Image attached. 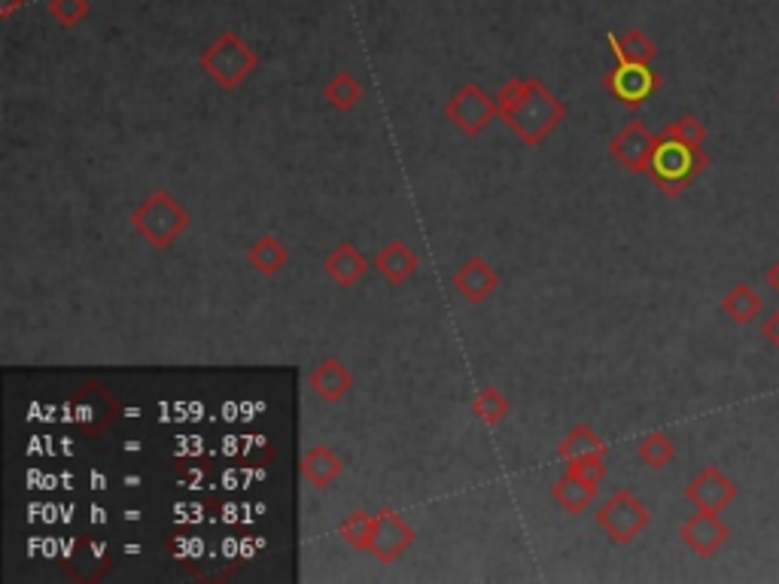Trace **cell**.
<instances>
[{"label": "cell", "mask_w": 779, "mask_h": 584, "mask_svg": "<svg viewBox=\"0 0 779 584\" xmlns=\"http://www.w3.org/2000/svg\"><path fill=\"white\" fill-rule=\"evenodd\" d=\"M324 101L338 113H348L362 101V83L350 71H338L324 85Z\"/></svg>", "instance_id": "obj_22"}, {"label": "cell", "mask_w": 779, "mask_h": 584, "mask_svg": "<svg viewBox=\"0 0 779 584\" xmlns=\"http://www.w3.org/2000/svg\"><path fill=\"white\" fill-rule=\"evenodd\" d=\"M566 469H573L578 475L591 478V481H603L606 475V457H587V460H576V463H566Z\"/></svg>", "instance_id": "obj_28"}, {"label": "cell", "mask_w": 779, "mask_h": 584, "mask_svg": "<svg viewBox=\"0 0 779 584\" xmlns=\"http://www.w3.org/2000/svg\"><path fill=\"white\" fill-rule=\"evenodd\" d=\"M244 259H247V265H250L256 275L275 277L287 268L289 250L287 244L277 238V235H263V238L253 240L250 247H247Z\"/></svg>", "instance_id": "obj_18"}, {"label": "cell", "mask_w": 779, "mask_h": 584, "mask_svg": "<svg viewBox=\"0 0 779 584\" xmlns=\"http://www.w3.org/2000/svg\"><path fill=\"white\" fill-rule=\"evenodd\" d=\"M606 40L615 52V61L624 64H652L658 55V43L643 28H627L624 34H609Z\"/></svg>", "instance_id": "obj_19"}, {"label": "cell", "mask_w": 779, "mask_h": 584, "mask_svg": "<svg viewBox=\"0 0 779 584\" xmlns=\"http://www.w3.org/2000/svg\"><path fill=\"white\" fill-rule=\"evenodd\" d=\"M442 113L463 137H479L493 120H500V104L496 95H488L479 83H467L444 104Z\"/></svg>", "instance_id": "obj_6"}, {"label": "cell", "mask_w": 779, "mask_h": 584, "mask_svg": "<svg viewBox=\"0 0 779 584\" xmlns=\"http://www.w3.org/2000/svg\"><path fill=\"white\" fill-rule=\"evenodd\" d=\"M761 310H765V298L758 296V289L749 284H737L721 296V314L737 326L752 322Z\"/></svg>", "instance_id": "obj_21"}, {"label": "cell", "mask_w": 779, "mask_h": 584, "mask_svg": "<svg viewBox=\"0 0 779 584\" xmlns=\"http://www.w3.org/2000/svg\"><path fill=\"white\" fill-rule=\"evenodd\" d=\"M707 167L709 155L704 153V146L683 144V141H673L667 134H658V146H655L652 165H648V180H652L664 195L676 198V195H683Z\"/></svg>", "instance_id": "obj_2"}, {"label": "cell", "mask_w": 779, "mask_h": 584, "mask_svg": "<svg viewBox=\"0 0 779 584\" xmlns=\"http://www.w3.org/2000/svg\"><path fill=\"white\" fill-rule=\"evenodd\" d=\"M685 500L691 502L695 509H700V512H721V509H728L737 500V484L721 472L719 465H707V469H700L688 481Z\"/></svg>", "instance_id": "obj_11"}, {"label": "cell", "mask_w": 779, "mask_h": 584, "mask_svg": "<svg viewBox=\"0 0 779 584\" xmlns=\"http://www.w3.org/2000/svg\"><path fill=\"white\" fill-rule=\"evenodd\" d=\"M308 387H311V393L317 396L320 402L336 406V402H341V399L353 390V371H350L341 359L326 357L320 359L311 369V375H308Z\"/></svg>", "instance_id": "obj_13"}, {"label": "cell", "mask_w": 779, "mask_h": 584, "mask_svg": "<svg viewBox=\"0 0 779 584\" xmlns=\"http://www.w3.org/2000/svg\"><path fill=\"white\" fill-rule=\"evenodd\" d=\"M372 268L378 271V275L385 277V284H390V287H402V284H408L411 277L418 275L420 268V259L418 253L408 247L406 240H387L385 247H381V253L375 256Z\"/></svg>", "instance_id": "obj_14"}, {"label": "cell", "mask_w": 779, "mask_h": 584, "mask_svg": "<svg viewBox=\"0 0 779 584\" xmlns=\"http://www.w3.org/2000/svg\"><path fill=\"white\" fill-rule=\"evenodd\" d=\"M89 10H92L89 0H49L47 3L49 16L64 28H76L89 16Z\"/></svg>", "instance_id": "obj_27"}, {"label": "cell", "mask_w": 779, "mask_h": 584, "mask_svg": "<svg viewBox=\"0 0 779 584\" xmlns=\"http://www.w3.org/2000/svg\"><path fill=\"white\" fill-rule=\"evenodd\" d=\"M299 472L314 490H329L336 484V478H341L345 472V460L329 444H314L301 453Z\"/></svg>", "instance_id": "obj_16"}, {"label": "cell", "mask_w": 779, "mask_h": 584, "mask_svg": "<svg viewBox=\"0 0 779 584\" xmlns=\"http://www.w3.org/2000/svg\"><path fill=\"white\" fill-rule=\"evenodd\" d=\"M660 134H667V137H673V141H683V144L704 146L709 129L704 125V122L697 120L695 113H685V116H679V120H673Z\"/></svg>", "instance_id": "obj_26"}, {"label": "cell", "mask_w": 779, "mask_h": 584, "mask_svg": "<svg viewBox=\"0 0 779 584\" xmlns=\"http://www.w3.org/2000/svg\"><path fill=\"white\" fill-rule=\"evenodd\" d=\"M500 120L524 146H540L566 120V104L536 76L505 80L496 92Z\"/></svg>", "instance_id": "obj_1"}, {"label": "cell", "mask_w": 779, "mask_h": 584, "mask_svg": "<svg viewBox=\"0 0 779 584\" xmlns=\"http://www.w3.org/2000/svg\"><path fill=\"white\" fill-rule=\"evenodd\" d=\"M597 526L615 545H631L648 524H652V512L648 505L634 490H615L609 500L597 509Z\"/></svg>", "instance_id": "obj_5"}, {"label": "cell", "mask_w": 779, "mask_h": 584, "mask_svg": "<svg viewBox=\"0 0 779 584\" xmlns=\"http://www.w3.org/2000/svg\"><path fill=\"white\" fill-rule=\"evenodd\" d=\"M24 0H0V19L7 22V19H12V12L22 7Z\"/></svg>", "instance_id": "obj_31"}, {"label": "cell", "mask_w": 779, "mask_h": 584, "mask_svg": "<svg viewBox=\"0 0 779 584\" xmlns=\"http://www.w3.org/2000/svg\"><path fill=\"white\" fill-rule=\"evenodd\" d=\"M597 481H591V478L566 469L564 475L554 481L552 500L557 502L566 514H582L591 502L597 500Z\"/></svg>", "instance_id": "obj_17"}, {"label": "cell", "mask_w": 779, "mask_h": 584, "mask_svg": "<svg viewBox=\"0 0 779 584\" xmlns=\"http://www.w3.org/2000/svg\"><path fill=\"white\" fill-rule=\"evenodd\" d=\"M372 530H375V514L369 512H350L345 521H341V526H338V536L348 542L350 549L357 551H369V545H372Z\"/></svg>", "instance_id": "obj_25"}, {"label": "cell", "mask_w": 779, "mask_h": 584, "mask_svg": "<svg viewBox=\"0 0 779 584\" xmlns=\"http://www.w3.org/2000/svg\"><path fill=\"white\" fill-rule=\"evenodd\" d=\"M603 85L622 101L624 107L636 110L643 107L648 98L658 92L660 73L655 71L652 64H624V61H618L615 71L606 73Z\"/></svg>", "instance_id": "obj_7"}, {"label": "cell", "mask_w": 779, "mask_h": 584, "mask_svg": "<svg viewBox=\"0 0 779 584\" xmlns=\"http://www.w3.org/2000/svg\"><path fill=\"white\" fill-rule=\"evenodd\" d=\"M414 526L408 524L402 514L385 512L375 514V530H372V545H369V554H375L381 563H396L402 554H406L411 545H414Z\"/></svg>", "instance_id": "obj_10"}, {"label": "cell", "mask_w": 779, "mask_h": 584, "mask_svg": "<svg viewBox=\"0 0 779 584\" xmlns=\"http://www.w3.org/2000/svg\"><path fill=\"white\" fill-rule=\"evenodd\" d=\"M655 146H658V134L648 132V125L643 120H631L609 141V155L618 165L627 167L631 174H648Z\"/></svg>", "instance_id": "obj_8"}, {"label": "cell", "mask_w": 779, "mask_h": 584, "mask_svg": "<svg viewBox=\"0 0 779 584\" xmlns=\"http://www.w3.org/2000/svg\"><path fill=\"white\" fill-rule=\"evenodd\" d=\"M777 101H779V92H777Z\"/></svg>", "instance_id": "obj_32"}, {"label": "cell", "mask_w": 779, "mask_h": 584, "mask_svg": "<svg viewBox=\"0 0 779 584\" xmlns=\"http://www.w3.org/2000/svg\"><path fill=\"white\" fill-rule=\"evenodd\" d=\"M765 284H768V287L779 296V259L768 265V271H765Z\"/></svg>", "instance_id": "obj_30"}, {"label": "cell", "mask_w": 779, "mask_h": 584, "mask_svg": "<svg viewBox=\"0 0 779 584\" xmlns=\"http://www.w3.org/2000/svg\"><path fill=\"white\" fill-rule=\"evenodd\" d=\"M679 539L685 542V549L691 551L700 561H709L721 551V545L731 539V526L725 524L719 512H700L691 514L683 526H679Z\"/></svg>", "instance_id": "obj_9"}, {"label": "cell", "mask_w": 779, "mask_h": 584, "mask_svg": "<svg viewBox=\"0 0 779 584\" xmlns=\"http://www.w3.org/2000/svg\"><path fill=\"white\" fill-rule=\"evenodd\" d=\"M469 411H472V418H479L484 427H500V423L509 418L512 402L505 399L503 390H496V387H481L479 393L472 396Z\"/></svg>", "instance_id": "obj_23"}, {"label": "cell", "mask_w": 779, "mask_h": 584, "mask_svg": "<svg viewBox=\"0 0 779 584\" xmlns=\"http://www.w3.org/2000/svg\"><path fill=\"white\" fill-rule=\"evenodd\" d=\"M132 228L153 250H168L174 240L189 228V211L168 189H153L129 216Z\"/></svg>", "instance_id": "obj_4"}, {"label": "cell", "mask_w": 779, "mask_h": 584, "mask_svg": "<svg viewBox=\"0 0 779 584\" xmlns=\"http://www.w3.org/2000/svg\"><path fill=\"white\" fill-rule=\"evenodd\" d=\"M636 457H639L648 469H664V465H670L673 460H676V441L664 430H652L636 444Z\"/></svg>", "instance_id": "obj_24"}, {"label": "cell", "mask_w": 779, "mask_h": 584, "mask_svg": "<svg viewBox=\"0 0 779 584\" xmlns=\"http://www.w3.org/2000/svg\"><path fill=\"white\" fill-rule=\"evenodd\" d=\"M198 68L223 92H235L259 68V52L235 31H219L214 37V43L198 55Z\"/></svg>", "instance_id": "obj_3"}, {"label": "cell", "mask_w": 779, "mask_h": 584, "mask_svg": "<svg viewBox=\"0 0 779 584\" xmlns=\"http://www.w3.org/2000/svg\"><path fill=\"white\" fill-rule=\"evenodd\" d=\"M761 338H765V341H768V345L779 354V308L770 314L768 320L761 322Z\"/></svg>", "instance_id": "obj_29"}, {"label": "cell", "mask_w": 779, "mask_h": 584, "mask_svg": "<svg viewBox=\"0 0 779 584\" xmlns=\"http://www.w3.org/2000/svg\"><path fill=\"white\" fill-rule=\"evenodd\" d=\"M372 268V263L362 256L350 240H341L338 247H332L329 250V256L324 259V271H326V277L336 284V287H341V289H350V287H357L360 284L362 277H366V271Z\"/></svg>", "instance_id": "obj_15"}, {"label": "cell", "mask_w": 779, "mask_h": 584, "mask_svg": "<svg viewBox=\"0 0 779 584\" xmlns=\"http://www.w3.org/2000/svg\"><path fill=\"white\" fill-rule=\"evenodd\" d=\"M557 457L564 463H576V460H587V457H606V441L599 439V432L594 427L578 423L557 444Z\"/></svg>", "instance_id": "obj_20"}, {"label": "cell", "mask_w": 779, "mask_h": 584, "mask_svg": "<svg viewBox=\"0 0 779 584\" xmlns=\"http://www.w3.org/2000/svg\"><path fill=\"white\" fill-rule=\"evenodd\" d=\"M451 284H454L457 296L463 298L467 305H481V301H488L500 289L503 277H500V271L484 256H469L467 263L454 271Z\"/></svg>", "instance_id": "obj_12"}]
</instances>
